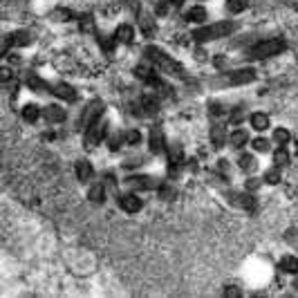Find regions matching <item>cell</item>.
I'll list each match as a JSON object with an SVG mask.
<instances>
[{
    "label": "cell",
    "mask_w": 298,
    "mask_h": 298,
    "mask_svg": "<svg viewBox=\"0 0 298 298\" xmlns=\"http://www.w3.org/2000/svg\"><path fill=\"white\" fill-rule=\"evenodd\" d=\"M287 50V41L285 38H269V41H263L258 45L249 47L244 59L247 61H263V59H271V56L280 54V52Z\"/></svg>",
    "instance_id": "6da1fadb"
},
{
    "label": "cell",
    "mask_w": 298,
    "mask_h": 298,
    "mask_svg": "<svg viewBox=\"0 0 298 298\" xmlns=\"http://www.w3.org/2000/svg\"><path fill=\"white\" fill-rule=\"evenodd\" d=\"M146 56L157 65V70H162L164 74L184 76V65H182V63L175 61V59H171V56H168L164 50H159V47H146Z\"/></svg>",
    "instance_id": "7a4b0ae2"
},
{
    "label": "cell",
    "mask_w": 298,
    "mask_h": 298,
    "mask_svg": "<svg viewBox=\"0 0 298 298\" xmlns=\"http://www.w3.org/2000/svg\"><path fill=\"white\" fill-rule=\"evenodd\" d=\"M236 30H238V23H236V21H222V23H215V25L202 27V30H195V31H193V38H195L197 43L217 41V38L231 36Z\"/></svg>",
    "instance_id": "3957f363"
},
{
    "label": "cell",
    "mask_w": 298,
    "mask_h": 298,
    "mask_svg": "<svg viewBox=\"0 0 298 298\" xmlns=\"http://www.w3.org/2000/svg\"><path fill=\"white\" fill-rule=\"evenodd\" d=\"M128 186L139 188V191H152V188L162 186V179L150 177V175H132V177H128Z\"/></svg>",
    "instance_id": "277c9868"
},
{
    "label": "cell",
    "mask_w": 298,
    "mask_h": 298,
    "mask_svg": "<svg viewBox=\"0 0 298 298\" xmlns=\"http://www.w3.org/2000/svg\"><path fill=\"white\" fill-rule=\"evenodd\" d=\"M106 132H108V121H106V119H99L94 126H90L86 130V146L88 148L96 146V144H99L103 137H106Z\"/></svg>",
    "instance_id": "5b68a950"
},
{
    "label": "cell",
    "mask_w": 298,
    "mask_h": 298,
    "mask_svg": "<svg viewBox=\"0 0 298 298\" xmlns=\"http://www.w3.org/2000/svg\"><path fill=\"white\" fill-rule=\"evenodd\" d=\"M101 115H103V103L101 101H92L90 106L83 110V117H81V128H90V126H94L99 119H101Z\"/></svg>",
    "instance_id": "8992f818"
},
{
    "label": "cell",
    "mask_w": 298,
    "mask_h": 298,
    "mask_svg": "<svg viewBox=\"0 0 298 298\" xmlns=\"http://www.w3.org/2000/svg\"><path fill=\"white\" fill-rule=\"evenodd\" d=\"M148 146H150V152H162L166 148V137H164L162 126H152L150 135H148Z\"/></svg>",
    "instance_id": "52a82bcc"
},
{
    "label": "cell",
    "mask_w": 298,
    "mask_h": 298,
    "mask_svg": "<svg viewBox=\"0 0 298 298\" xmlns=\"http://www.w3.org/2000/svg\"><path fill=\"white\" fill-rule=\"evenodd\" d=\"M229 202L236 204V207L247 209V211H253V209H256V197L247 195V193H229Z\"/></svg>",
    "instance_id": "ba28073f"
},
{
    "label": "cell",
    "mask_w": 298,
    "mask_h": 298,
    "mask_svg": "<svg viewBox=\"0 0 298 298\" xmlns=\"http://www.w3.org/2000/svg\"><path fill=\"white\" fill-rule=\"evenodd\" d=\"M253 79H256V72L249 70V67H244V70H236L229 74V83H233V86H244V83H251Z\"/></svg>",
    "instance_id": "9c48e42d"
},
{
    "label": "cell",
    "mask_w": 298,
    "mask_h": 298,
    "mask_svg": "<svg viewBox=\"0 0 298 298\" xmlns=\"http://www.w3.org/2000/svg\"><path fill=\"white\" fill-rule=\"evenodd\" d=\"M119 204H121V209L126 213H139L142 211V197L132 195V193H128V195H121V200H119Z\"/></svg>",
    "instance_id": "30bf717a"
},
{
    "label": "cell",
    "mask_w": 298,
    "mask_h": 298,
    "mask_svg": "<svg viewBox=\"0 0 298 298\" xmlns=\"http://www.w3.org/2000/svg\"><path fill=\"white\" fill-rule=\"evenodd\" d=\"M31 43V36L27 34V31H14L11 36H7L5 38V52L9 45H16V47H27Z\"/></svg>",
    "instance_id": "8fae6325"
},
{
    "label": "cell",
    "mask_w": 298,
    "mask_h": 298,
    "mask_svg": "<svg viewBox=\"0 0 298 298\" xmlns=\"http://www.w3.org/2000/svg\"><path fill=\"white\" fill-rule=\"evenodd\" d=\"M92 175H94L92 164L88 162V159H79V162H76V179H79V182H90Z\"/></svg>",
    "instance_id": "7c38bea8"
},
{
    "label": "cell",
    "mask_w": 298,
    "mask_h": 298,
    "mask_svg": "<svg viewBox=\"0 0 298 298\" xmlns=\"http://www.w3.org/2000/svg\"><path fill=\"white\" fill-rule=\"evenodd\" d=\"M43 115H45V119L50 123H61V121H65V117H67L61 106H47L43 110Z\"/></svg>",
    "instance_id": "4fadbf2b"
},
{
    "label": "cell",
    "mask_w": 298,
    "mask_h": 298,
    "mask_svg": "<svg viewBox=\"0 0 298 298\" xmlns=\"http://www.w3.org/2000/svg\"><path fill=\"white\" fill-rule=\"evenodd\" d=\"M249 121H251V128L258 132L267 130L269 126H271V121H269V115H265V112H253L251 117H249Z\"/></svg>",
    "instance_id": "5bb4252c"
},
{
    "label": "cell",
    "mask_w": 298,
    "mask_h": 298,
    "mask_svg": "<svg viewBox=\"0 0 298 298\" xmlns=\"http://www.w3.org/2000/svg\"><path fill=\"white\" fill-rule=\"evenodd\" d=\"M139 30H142V34L146 36V38H152V36H155V23H152V18L148 14H144V11H139Z\"/></svg>",
    "instance_id": "9a60e30c"
},
{
    "label": "cell",
    "mask_w": 298,
    "mask_h": 298,
    "mask_svg": "<svg viewBox=\"0 0 298 298\" xmlns=\"http://www.w3.org/2000/svg\"><path fill=\"white\" fill-rule=\"evenodd\" d=\"M52 92H54L56 96H61V99H65V101H74V99H76L74 88L67 86V83H56V86L52 88Z\"/></svg>",
    "instance_id": "2e32d148"
},
{
    "label": "cell",
    "mask_w": 298,
    "mask_h": 298,
    "mask_svg": "<svg viewBox=\"0 0 298 298\" xmlns=\"http://www.w3.org/2000/svg\"><path fill=\"white\" fill-rule=\"evenodd\" d=\"M182 159H184L182 146H179V144H173V146L168 148V162H171V171H175V168L182 164Z\"/></svg>",
    "instance_id": "e0dca14e"
},
{
    "label": "cell",
    "mask_w": 298,
    "mask_h": 298,
    "mask_svg": "<svg viewBox=\"0 0 298 298\" xmlns=\"http://www.w3.org/2000/svg\"><path fill=\"white\" fill-rule=\"evenodd\" d=\"M211 144L213 148H222L227 144V132H224V126H213L211 128Z\"/></svg>",
    "instance_id": "ac0fdd59"
},
{
    "label": "cell",
    "mask_w": 298,
    "mask_h": 298,
    "mask_svg": "<svg viewBox=\"0 0 298 298\" xmlns=\"http://www.w3.org/2000/svg\"><path fill=\"white\" fill-rule=\"evenodd\" d=\"M278 269H280V271H285V273H298V258H294V256L280 258Z\"/></svg>",
    "instance_id": "d6986e66"
},
{
    "label": "cell",
    "mask_w": 298,
    "mask_h": 298,
    "mask_svg": "<svg viewBox=\"0 0 298 298\" xmlns=\"http://www.w3.org/2000/svg\"><path fill=\"white\" fill-rule=\"evenodd\" d=\"M115 38L119 43H132V38H135V30H132L130 25H119L115 31Z\"/></svg>",
    "instance_id": "ffe728a7"
},
{
    "label": "cell",
    "mask_w": 298,
    "mask_h": 298,
    "mask_svg": "<svg viewBox=\"0 0 298 298\" xmlns=\"http://www.w3.org/2000/svg\"><path fill=\"white\" fill-rule=\"evenodd\" d=\"M229 142H231L233 148H242L244 144H249V132L247 130H233L231 137H229Z\"/></svg>",
    "instance_id": "44dd1931"
},
{
    "label": "cell",
    "mask_w": 298,
    "mask_h": 298,
    "mask_svg": "<svg viewBox=\"0 0 298 298\" xmlns=\"http://www.w3.org/2000/svg\"><path fill=\"white\" fill-rule=\"evenodd\" d=\"M186 21L188 23H202V21H207V9L204 7H193V9H188L186 11Z\"/></svg>",
    "instance_id": "7402d4cb"
},
{
    "label": "cell",
    "mask_w": 298,
    "mask_h": 298,
    "mask_svg": "<svg viewBox=\"0 0 298 298\" xmlns=\"http://www.w3.org/2000/svg\"><path fill=\"white\" fill-rule=\"evenodd\" d=\"M88 197H90V202L101 204L103 197H106V188H103V184H94V186H90V191H88Z\"/></svg>",
    "instance_id": "603a6c76"
},
{
    "label": "cell",
    "mask_w": 298,
    "mask_h": 298,
    "mask_svg": "<svg viewBox=\"0 0 298 298\" xmlns=\"http://www.w3.org/2000/svg\"><path fill=\"white\" fill-rule=\"evenodd\" d=\"M38 117H41V110H38V106L30 103V106L23 108V119H25V121L36 123V121H38Z\"/></svg>",
    "instance_id": "cb8c5ba5"
},
{
    "label": "cell",
    "mask_w": 298,
    "mask_h": 298,
    "mask_svg": "<svg viewBox=\"0 0 298 298\" xmlns=\"http://www.w3.org/2000/svg\"><path fill=\"white\" fill-rule=\"evenodd\" d=\"M273 164H276L278 168H283V166H287V164H289V152H287V148H285V146H280L276 152H273Z\"/></svg>",
    "instance_id": "d4e9b609"
},
{
    "label": "cell",
    "mask_w": 298,
    "mask_h": 298,
    "mask_svg": "<svg viewBox=\"0 0 298 298\" xmlns=\"http://www.w3.org/2000/svg\"><path fill=\"white\" fill-rule=\"evenodd\" d=\"M249 5V0H227V11L229 14H240Z\"/></svg>",
    "instance_id": "484cf974"
},
{
    "label": "cell",
    "mask_w": 298,
    "mask_h": 298,
    "mask_svg": "<svg viewBox=\"0 0 298 298\" xmlns=\"http://www.w3.org/2000/svg\"><path fill=\"white\" fill-rule=\"evenodd\" d=\"M27 86H30L31 90H36V92H47V90H50V86H47L43 79H38V76H30V79H27Z\"/></svg>",
    "instance_id": "4316f807"
},
{
    "label": "cell",
    "mask_w": 298,
    "mask_h": 298,
    "mask_svg": "<svg viewBox=\"0 0 298 298\" xmlns=\"http://www.w3.org/2000/svg\"><path fill=\"white\" fill-rule=\"evenodd\" d=\"M289 139H292V135H289L287 128H276V130H273V142H276V144L285 146V144H287Z\"/></svg>",
    "instance_id": "83f0119b"
},
{
    "label": "cell",
    "mask_w": 298,
    "mask_h": 298,
    "mask_svg": "<svg viewBox=\"0 0 298 298\" xmlns=\"http://www.w3.org/2000/svg\"><path fill=\"white\" fill-rule=\"evenodd\" d=\"M238 166L242 168V171H253V168H256V159H253V155L244 152V155L238 159Z\"/></svg>",
    "instance_id": "f1b7e54d"
},
{
    "label": "cell",
    "mask_w": 298,
    "mask_h": 298,
    "mask_svg": "<svg viewBox=\"0 0 298 298\" xmlns=\"http://www.w3.org/2000/svg\"><path fill=\"white\" fill-rule=\"evenodd\" d=\"M123 142H126L128 146H137V144L142 142V132H139V130H128L126 135H123Z\"/></svg>",
    "instance_id": "f546056e"
},
{
    "label": "cell",
    "mask_w": 298,
    "mask_h": 298,
    "mask_svg": "<svg viewBox=\"0 0 298 298\" xmlns=\"http://www.w3.org/2000/svg\"><path fill=\"white\" fill-rule=\"evenodd\" d=\"M265 182H267V184H278V182H280V171H278V166L269 168V171L265 173Z\"/></svg>",
    "instance_id": "4dcf8cb0"
},
{
    "label": "cell",
    "mask_w": 298,
    "mask_h": 298,
    "mask_svg": "<svg viewBox=\"0 0 298 298\" xmlns=\"http://www.w3.org/2000/svg\"><path fill=\"white\" fill-rule=\"evenodd\" d=\"M253 148H256L258 152H267L269 150V142L267 139H263V137H258V139H253Z\"/></svg>",
    "instance_id": "1f68e13d"
},
{
    "label": "cell",
    "mask_w": 298,
    "mask_h": 298,
    "mask_svg": "<svg viewBox=\"0 0 298 298\" xmlns=\"http://www.w3.org/2000/svg\"><path fill=\"white\" fill-rule=\"evenodd\" d=\"M99 41H101L103 52H108V54H112V50H115V41H117V38H115V41H112V38H108V41H106V38H99Z\"/></svg>",
    "instance_id": "d6a6232c"
},
{
    "label": "cell",
    "mask_w": 298,
    "mask_h": 298,
    "mask_svg": "<svg viewBox=\"0 0 298 298\" xmlns=\"http://www.w3.org/2000/svg\"><path fill=\"white\" fill-rule=\"evenodd\" d=\"M92 27H94V23H92V16H83V18H81V30L83 31H90Z\"/></svg>",
    "instance_id": "836d02e7"
},
{
    "label": "cell",
    "mask_w": 298,
    "mask_h": 298,
    "mask_svg": "<svg viewBox=\"0 0 298 298\" xmlns=\"http://www.w3.org/2000/svg\"><path fill=\"white\" fill-rule=\"evenodd\" d=\"M54 18L56 21H67V18H72V14L67 9H59V11H54Z\"/></svg>",
    "instance_id": "e575fe53"
},
{
    "label": "cell",
    "mask_w": 298,
    "mask_h": 298,
    "mask_svg": "<svg viewBox=\"0 0 298 298\" xmlns=\"http://www.w3.org/2000/svg\"><path fill=\"white\" fill-rule=\"evenodd\" d=\"M209 110H211V115H222V103H211Z\"/></svg>",
    "instance_id": "d590c367"
},
{
    "label": "cell",
    "mask_w": 298,
    "mask_h": 298,
    "mask_svg": "<svg viewBox=\"0 0 298 298\" xmlns=\"http://www.w3.org/2000/svg\"><path fill=\"white\" fill-rule=\"evenodd\" d=\"M258 186H260V182H258L256 177H251V179H247V188H249V191H256Z\"/></svg>",
    "instance_id": "8d00e7d4"
},
{
    "label": "cell",
    "mask_w": 298,
    "mask_h": 298,
    "mask_svg": "<svg viewBox=\"0 0 298 298\" xmlns=\"http://www.w3.org/2000/svg\"><path fill=\"white\" fill-rule=\"evenodd\" d=\"M119 142H121V137H119V135H115L110 139V148H112V150H117V148H119Z\"/></svg>",
    "instance_id": "74e56055"
},
{
    "label": "cell",
    "mask_w": 298,
    "mask_h": 298,
    "mask_svg": "<svg viewBox=\"0 0 298 298\" xmlns=\"http://www.w3.org/2000/svg\"><path fill=\"white\" fill-rule=\"evenodd\" d=\"M166 11H168V5H166V2H159V5H157V14H159V16H164Z\"/></svg>",
    "instance_id": "f35d334b"
},
{
    "label": "cell",
    "mask_w": 298,
    "mask_h": 298,
    "mask_svg": "<svg viewBox=\"0 0 298 298\" xmlns=\"http://www.w3.org/2000/svg\"><path fill=\"white\" fill-rule=\"evenodd\" d=\"M0 79H2V81H9V79H11V70H9V67H5V70H2Z\"/></svg>",
    "instance_id": "ab89813d"
},
{
    "label": "cell",
    "mask_w": 298,
    "mask_h": 298,
    "mask_svg": "<svg viewBox=\"0 0 298 298\" xmlns=\"http://www.w3.org/2000/svg\"><path fill=\"white\" fill-rule=\"evenodd\" d=\"M224 296H229V298H231V296H240V289H231V287H229L227 292H224Z\"/></svg>",
    "instance_id": "60d3db41"
},
{
    "label": "cell",
    "mask_w": 298,
    "mask_h": 298,
    "mask_svg": "<svg viewBox=\"0 0 298 298\" xmlns=\"http://www.w3.org/2000/svg\"><path fill=\"white\" fill-rule=\"evenodd\" d=\"M168 2H171V5H182L184 0H168Z\"/></svg>",
    "instance_id": "b9f144b4"
},
{
    "label": "cell",
    "mask_w": 298,
    "mask_h": 298,
    "mask_svg": "<svg viewBox=\"0 0 298 298\" xmlns=\"http://www.w3.org/2000/svg\"><path fill=\"white\" fill-rule=\"evenodd\" d=\"M130 2H132V0H130Z\"/></svg>",
    "instance_id": "7bdbcfd3"
}]
</instances>
